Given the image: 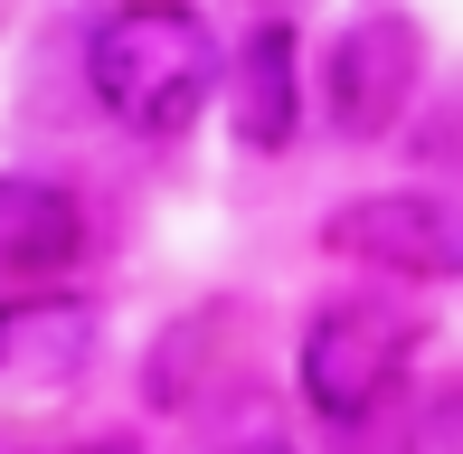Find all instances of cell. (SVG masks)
I'll use <instances>...</instances> for the list:
<instances>
[{
  "label": "cell",
  "mask_w": 463,
  "mask_h": 454,
  "mask_svg": "<svg viewBox=\"0 0 463 454\" xmlns=\"http://www.w3.org/2000/svg\"><path fill=\"white\" fill-rule=\"evenodd\" d=\"M57 454H142L133 436H76V445H57Z\"/></svg>",
  "instance_id": "9"
},
{
  "label": "cell",
  "mask_w": 463,
  "mask_h": 454,
  "mask_svg": "<svg viewBox=\"0 0 463 454\" xmlns=\"http://www.w3.org/2000/svg\"><path fill=\"white\" fill-rule=\"evenodd\" d=\"M86 86L123 133L180 142L199 123V105L227 86V57L189 0H114L86 38Z\"/></svg>",
  "instance_id": "1"
},
{
  "label": "cell",
  "mask_w": 463,
  "mask_h": 454,
  "mask_svg": "<svg viewBox=\"0 0 463 454\" xmlns=\"http://www.w3.org/2000/svg\"><path fill=\"white\" fill-rule=\"evenodd\" d=\"M416 360V322L388 313V303H322L303 322V350H293V388L322 426H369L388 407V388L407 379Z\"/></svg>",
  "instance_id": "2"
},
{
  "label": "cell",
  "mask_w": 463,
  "mask_h": 454,
  "mask_svg": "<svg viewBox=\"0 0 463 454\" xmlns=\"http://www.w3.org/2000/svg\"><path fill=\"white\" fill-rule=\"evenodd\" d=\"M218 95H227L237 152H256V161L293 152V133H303V38H293V19H256V29L237 38Z\"/></svg>",
  "instance_id": "6"
},
{
  "label": "cell",
  "mask_w": 463,
  "mask_h": 454,
  "mask_svg": "<svg viewBox=\"0 0 463 454\" xmlns=\"http://www.w3.org/2000/svg\"><path fill=\"white\" fill-rule=\"evenodd\" d=\"M86 256V199L38 171H0V284H57Z\"/></svg>",
  "instance_id": "7"
},
{
  "label": "cell",
  "mask_w": 463,
  "mask_h": 454,
  "mask_svg": "<svg viewBox=\"0 0 463 454\" xmlns=\"http://www.w3.org/2000/svg\"><path fill=\"white\" fill-rule=\"evenodd\" d=\"M426 95V29L407 10H360L322 48V114L341 142H388Z\"/></svg>",
  "instance_id": "3"
},
{
  "label": "cell",
  "mask_w": 463,
  "mask_h": 454,
  "mask_svg": "<svg viewBox=\"0 0 463 454\" xmlns=\"http://www.w3.org/2000/svg\"><path fill=\"white\" fill-rule=\"evenodd\" d=\"M322 246L388 284H463V199L445 190H360L322 218Z\"/></svg>",
  "instance_id": "4"
},
{
  "label": "cell",
  "mask_w": 463,
  "mask_h": 454,
  "mask_svg": "<svg viewBox=\"0 0 463 454\" xmlns=\"http://www.w3.org/2000/svg\"><path fill=\"white\" fill-rule=\"evenodd\" d=\"M218 454H293L284 436H237V445H218Z\"/></svg>",
  "instance_id": "10"
},
{
  "label": "cell",
  "mask_w": 463,
  "mask_h": 454,
  "mask_svg": "<svg viewBox=\"0 0 463 454\" xmlns=\"http://www.w3.org/2000/svg\"><path fill=\"white\" fill-rule=\"evenodd\" d=\"M104 350V313L67 284H19L0 303V398H67Z\"/></svg>",
  "instance_id": "5"
},
{
  "label": "cell",
  "mask_w": 463,
  "mask_h": 454,
  "mask_svg": "<svg viewBox=\"0 0 463 454\" xmlns=\"http://www.w3.org/2000/svg\"><path fill=\"white\" fill-rule=\"evenodd\" d=\"M426 436H435V454H463V388L435 407V426H426Z\"/></svg>",
  "instance_id": "8"
}]
</instances>
